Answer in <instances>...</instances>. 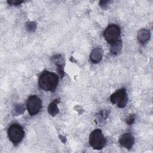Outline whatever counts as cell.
I'll list each match as a JSON object with an SVG mask.
<instances>
[{
    "mask_svg": "<svg viewBox=\"0 0 153 153\" xmlns=\"http://www.w3.org/2000/svg\"><path fill=\"white\" fill-rule=\"evenodd\" d=\"M120 35L121 30L120 27L115 24L108 25L103 32V36L109 44L119 40L118 39L120 37Z\"/></svg>",
    "mask_w": 153,
    "mask_h": 153,
    "instance_id": "4",
    "label": "cell"
},
{
    "mask_svg": "<svg viewBox=\"0 0 153 153\" xmlns=\"http://www.w3.org/2000/svg\"><path fill=\"white\" fill-rule=\"evenodd\" d=\"M151 33L150 31L146 29H142L140 30L137 34V39L142 44H145L150 38Z\"/></svg>",
    "mask_w": 153,
    "mask_h": 153,
    "instance_id": "10",
    "label": "cell"
},
{
    "mask_svg": "<svg viewBox=\"0 0 153 153\" xmlns=\"http://www.w3.org/2000/svg\"><path fill=\"white\" fill-rule=\"evenodd\" d=\"M59 102H60L59 100L55 99L48 105L47 108V111L50 115L54 117L59 114V110L57 107V103Z\"/></svg>",
    "mask_w": 153,
    "mask_h": 153,
    "instance_id": "11",
    "label": "cell"
},
{
    "mask_svg": "<svg viewBox=\"0 0 153 153\" xmlns=\"http://www.w3.org/2000/svg\"><path fill=\"white\" fill-rule=\"evenodd\" d=\"M26 106L29 114L30 115H35L41 108V100L36 95H32L27 99Z\"/></svg>",
    "mask_w": 153,
    "mask_h": 153,
    "instance_id": "6",
    "label": "cell"
},
{
    "mask_svg": "<svg viewBox=\"0 0 153 153\" xmlns=\"http://www.w3.org/2000/svg\"><path fill=\"white\" fill-rule=\"evenodd\" d=\"M111 52L113 54L120 53L123 48V43L121 40H118L111 44Z\"/></svg>",
    "mask_w": 153,
    "mask_h": 153,
    "instance_id": "12",
    "label": "cell"
},
{
    "mask_svg": "<svg viewBox=\"0 0 153 153\" xmlns=\"http://www.w3.org/2000/svg\"><path fill=\"white\" fill-rule=\"evenodd\" d=\"M110 100L113 104L116 105L118 108H124L126 106L128 101L126 90L125 88L118 90L111 94Z\"/></svg>",
    "mask_w": 153,
    "mask_h": 153,
    "instance_id": "5",
    "label": "cell"
},
{
    "mask_svg": "<svg viewBox=\"0 0 153 153\" xmlns=\"http://www.w3.org/2000/svg\"><path fill=\"white\" fill-rule=\"evenodd\" d=\"M108 2V1H101L100 2L99 4H100V6L102 7V8H105V6H106V4Z\"/></svg>",
    "mask_w": 153,
    "mask_h": 153,
    "instance_id": "17",
    "label": "cell"
},
{
    "mask_svg": "<svg viewBox=\"0 0 153 153\" xmlns=\"http://www.w3.org/2000/svg\"><path fill=\"white\" fill-rule=\"evenodd\" d=\"M53 61L56 65L57 68V70L61 77H63L64 73H63V67L65 65V61L63 57L60 55H55L53 57Z\"/></svg>",
    "mask_w": 153,
    "mask_h": 153,
    "instance_id": "8",
    "label": "cell"
},
{
    "mask_svg": "<svg viewBox=\"0 0 153 153\" xmlns=\"http://www.w3.org/2000/svg\"><path fill=\"white\" fill-rule=\"evenodd\" d=\"M106 139L102 130L99 128L94 130L89 136L90 145L94 149L100 150L106 145Z\"/></svg>",
    "mask_w": 153,
    "mask_h": 153,
    "instance_id": "2",
    "label": "cell"
},
{
    "mask_svg": "<svg viewBox=\"0 0 153 153\" xmlns=\"http://www.w3.org/2000/svg\"><path fill=\"white\" fill-rule=\"evenodd\" d=\"M36 24L33 22H29L26 24V28L28 31L33 32L36 29Z\"/></svg>",
    "mask_w": 153,
    "mask_h": 153,
    "instance_id": "14",
    "label": "cell"
},
{
    "mask_svg": "<svg viewBox=\"0 0 153 153\" xmlns=\"http://www.w3.org/2000/svg\"><path fill=\"white\" fill-rule=\"evenodd\" d=\"M102 56H103L102 50L100 48H96L91 53L90 60L93 63H97L102 60Z\"/></svg>",
    "mask_w": 153,
    "mask_h": 153,
    "instance_id": "9",
    "label": "cell"
},
{
    "mask_svg": "<svg viewBox=\"0 0 153 153\" xmlns=\"http://www.w3.org/2000/svg\"><path fill=\"white\" fill-rule=\"evenodd\" d=\"M119 143L123 147H124L127 149H130L134 143V138L131 134L126 133L120 137Z\"/></svg>",
    "mask_w": 153,
    "mask_h": 153,
    "instance_id": "7",
    "label": "cell"
},
{
    "mask_svg": "<svg viewBox=\"0 0 153 153\" xmlns=\"http://www.w3.org/2000/svg\"><path fill=\"white\" fill-rule=\"evenodd\" d=\"M134 120H135V115L133 114V115H130V116H128V117L127 119L126 122L128 125H131L134 122Z\"/></svg>",
    "mask_w": 153,
    "mask_h": 153,
    "instance_id": "16",
    "label": "cell"
},
{
    "mask_svg": "<svg viewBox=\"0 0 153 153\" xmlns=\"http://www.w3.org/2000/svg\"><path fill=\"white\" fill-rule=\"evenodd\" d=\"M23 2V1H20V0H10V1H7V3L9 5H20Z\"/></svg>",
    "mask_w": 153,
    "mask_h": 153,
    "instance_id": "15",
    "label": "cell"
},
{
    "mask_svg": "<svg viewBox=\"0 0 153 153\" xmlns=\"http://www.w3.org/2000/svg\"><path fill=\"white\" fill-rule=\"evenodd\" d=\"M25 112V108L22 104H17L14 106V113L16 115H20Z\"/></svg>",
    "mask_w": 153,
    "mask_h": 153,
    "instance_id": "13",
    "label": "cell"
},
{
    "mask_svg": "<svg viewBox=\"0 0 153 153\" xmlns=\"http://www.w3.org/2000/svg\"><path fill=\"white\" fill-rule=\"evenodd\" d=\"M7 133L10 140L15 145L19 143L25 136V131L22 126L18 123L12 124L9 127Z\"/></svg>",
    "mask_w": 153,
    "mask_h": 153,
    "instance_id": "3",
    "label": "cell"
},
{
    "mask_svg": "<svg viewBox=\"0 0 153 153\" xmlns=\"http://www.w3.org/2000/svg\"><path fill=\"white\" fill-rule=\"evenodd\" d=\"M39 87L45 91H54L59 84L57 75L48 71H44L40 75L38 81Z\"/></svg>",
    "mask_w": 153,
    "mask_h": 153,
    "instance_id": "1",
    "label": "cell"
}]
</instances>
